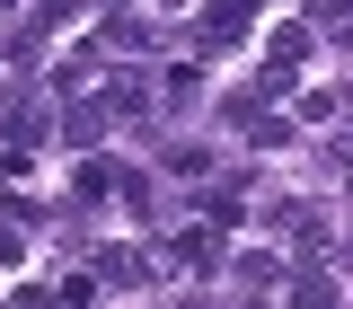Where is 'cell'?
Here are the masks:
<instances>
[{
  "label": "cell",
  "instance_id": "6da1fadb",
  "mask_svg": "<svg viewBox=\"0 0 353 309\" xmlns=\"http://www.w3.org/2000/svg\"><path fill=\"white\" fill-rule=\"evenodd\" d=\"M248 9H256V0H212V18H203V44H194V53H221V44H239Z\"/></svg>",
  "mask_w": 353,
  "mask_h": 309
},
{
  "label": "cell",
  "instance_id": "7a4b0ae2",
  "mask_svg": "<svg viewBox=\"0 0 353 309\" xmlns=\"http://www.w3.org/2000/svg\"><path fill=\"white\" fill-rule=\"evenodd\" d=\"M97 274H106L115 292H141V283H150V265H141V248H97Z\"/></svg>",
  "mask_w": 353,
  "mask_h": 309
},
{
  "label": "cell",
  "instance_id": "3957f363",
  "mask_svg": "<svg viewBox=\"0 0 353 309\" xmlns=\"http://www.w3.org/2000/svg\"><path fill=\"white\" fill-rule=\"evenodd\" d=\"M141 97H150L141 71H106V106H115V115H141Z\"/></svg>",
  "mask_w": 353,
  "mask_h": 309
},
{
  "label": "cell",
  "instance_id": "277c9868",
  "mask_svg": "<svg viewBox=\"0 0 353 309\" xmlns=\"http://www.w3.org/2000/svg\"><path fill=\"white\" fill-rule=\"evenodd\" d=\"M212 257H221L212 221H203V230H176V265H212Z\"/></svg>",
  "mask_w": 353,
  "mask_h": 309
},
{
  "label": "cell",
  "instance_id": "5b68a950",
  "mask_svg": "<svg viewBox=\"0 0 353 309\" xmlns=\"http://www.w3.org/2000/svg\"><path fill=\"white\" fill-rule=\"evenodd\" d=\"M301 53H309V27H274V71H292Z\"/></svg>",
  "mask_w": 353,
  "mask_h": 309
},
{
  "label": "cell",
  "instance_id": "8992f818",
  "mask_svg": "<svg viewBox=\"0 0 353 309\" xmlns=\"http://www.w3.org/2000/svg\"><path fill=\"white\" fill-rule=\"evenodd\" d=\"M248 212V203H239V195H230V186H212V195H203V221H212V230H230V221Z\"/></svg>",
  "mask_w": 353,
  "mask_h": 309
},
{
  "label": "cell",
  "instance_id": "52a82bcc",
  "mask_svg": "<svg viewBox=\"0 0 353 309\" xmlns=\"http://www.w3.org/2000/svg\"><path fill=\"white\" fill-rule=\"evenodd\" d=\"M239 283H248V292H274L283 274H274V257H239Z\"/></svg>",
  "mask_w": 353,
  "mask_h": 309
},
{
  "label": "cell",
  "instance_id": "ba28073f",
  "mask_svg": "<svg viewBox=\"0 0 353 309\" xmlns=\"http://www.w3.org/2000/svg\"><path fill=\"white\" fill-rule=\"evenodd\" d=\"M292 301H309V309H327V301H336V283H327V274H301V283H292Z\"/></svg>",
  "mask_w": 353,
  "mask_h": 309
},
{
  "label": "cell",
  "instance_id": "9c48e42d",
  "mask_svg": "<svg viewBox=\"0 0 353 309\" xmlns=\"http://www.w3.org/2000/svg\"><path fill=\"white\" fill-rule=\"evenodd\" d=\"M309 18H327V27H345V36H353V0H309Z\"/></svg>",
  "mask_w": 353,
  "mask_h": 309
},
{
  "label": "cell",
  "instance_id": "30bf717a",
  "mask_svg": "<svg viewBox=\"0 0 353 309\" xmlns=\"http://www.w3.org/2000/svg\"><path fill=\"white\" fill-rule=\"evenodd\" d=\"M0 265H18V230H0Z\"/></svg>",
  "mask_w": 353,
  "mask_h": 309
}]
</instances>
